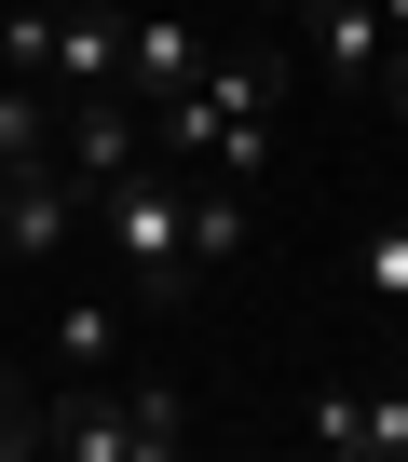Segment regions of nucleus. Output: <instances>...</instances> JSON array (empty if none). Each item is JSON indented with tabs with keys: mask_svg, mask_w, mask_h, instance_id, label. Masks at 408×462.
Returning <instances> with one entry per match:
<instances>
[{
	"mask_svg": "<svg viewBox=\"0 0 408 462\" xmlns=\"http://www.w3.org/2000/svg\"><path fill=\"white\" fill-rule=\"evenodd\" d=\"M163 150L259 190V177H273V55H204V82L163 96Z\"/></svg>",
	"mask_w": 408,
	"mask_h": 462,
	"instance_id": "nucleus-1",
	"label": "nucleus"
},
{
	"mask_svg": "<svg viewBox=\"0 0 408 462\" xmlns=\"http://www.w3.org/2000/svg\"><path fill=\"white\" fill-rule=\"evenodd\" d=\"M96 217H109L136 300H177V286H190V177H163V163L136 150L123 177H96Z\"/></svg>",
	"mask_w": 408,
	"mask_h": 462,
	"instance_id": "nucleus-3",
	"label": "nucleus"
},
{
	"mask_svg": "<svg viewBox=\"0 0 408 462\" xmlns=\"http://www.w3.org/2000/svg\"><path fill=\"white\" fill-rule=\"evenodd\" d=\"M82 204H96V177L69 150H28L14 177H0V259H55L69 231H82Z\"/></svg>",
	"mask_w": 408,
	"mask_h": 462,
	"instance_id": "nucleus-4",
	"label": "nucleus"
},
{
	"mask_svg": "<svg viewBox=\"0 0 408 462\" xmlns=\"http://www.w3.org/2000/svg\"><path fill=\"white\" fill-rule=\"evenodd\" d=\"M246 177H218V190H190V273H218V259H246Z\"/></svg>",
	"mask_w": 408,
	"mask_h": 462,
	"instance_id": "nucleus-10",
	"label": "nucleus"
},
{
	"mask_svg": "<svg viewBox=\"0 0 408 462\" xmlns=\"http://www.w3.org/2000/svg\"><path fill=\"white\" fill-rule=\"evenodd\" d=\"M42 448H55V462H163V448H190V394H177V381H136V394L69 381V394L42 408Z\"/></svg>",
	"mask_w": 408,
	"mask_h": 462,
	"instance_id": "nucleus-2",
	"label": "nucleus"
},
{
	"mask_svg": "<svg viewBox=\"0 0 408 462\" xmlns=\"http://www.w3.org/2000/svg\"><path fill=\"white\" fill-rule=\"evenodd\" d=\"M109 82H123V14H109V0H55L42 96H109Z\"/></svg>",
	"mask_w": 408,
	"mask_h": 462,
	"instance_id": "nucleus-6",
	"label": "nucleus"
},
{
	"mask_svg": "<svg viewBox=\"0 0 408 462\" xmlns=\"http://www.w3.org/2000/svg\"><path fill=\"white\" fill-rule=\"evenodd\" d=\"M190 82H204V42H190L177 14H123V96L163 109V96H190Z\"/></svg>",
	"mask_w": 408,
	"mask_h": 462,
	"instance_id": "nucleus-7",
	"label": "nucleus"
},
{
	"mask_svg": "<svg viewBox=\"0 0 408 462\" xmlns=\"http://www.w3.org/2000/svg\"><path fill=\"white\" fill-rule=\"evenodd\" d=\"M354 286H367L381 313H408V204H394V217H367V245H354Z\"/></svg>",
	"mask_w": 408,
	"mask_h": 462,
	"instance_id": "nucleus-11",
	"label": "nucleus"
},
{
	"mask_svg": "<svg viewBox=\"0 0 408 462\" xmlns=\"http://www.w3.org/2000/svg\"><path fill=\"white\" fill-rule=\"evenodd\" d=\"M381 109H408V42H394V55H381Z\"/></svg>",
	"mask_w": 408,
	"mask_h": 462,
	"instance_id": "nucleus-15",
	"label": "nucleus"
},
{
	"mask_svg": "<svg viewBox=\"0 0 408 462\" xmlns=\"http://www.w3.org/2000/svg\"><path fill=\"white\" fill-rule=\"evenodd\" d=\"M14 448H42V408H28V381H14V367H0V462H14Z\"/></svg>",
	"mask_w": 408,
	"mask_h": 462,
	"instance_id": "nucleus-14",
	"label": "nucleus"
},
{
	"mask_svg": "<svg viewBox=\"0 0 408 462\" xmlns=\"http://www.w3.org/2000/svg\"><path fill=\"white\" fill-rule=\"evenodd\" d=\"M313 55H327L340 82H381V55H394V14H381V0H313Z\"/></svg>",
	"mask_w": 408,
	"mask_h": 462,
	"instance_id": "nucleus-9",
	"label": "nucleus"
},
{
	"mask_svg": "<svg viewBox=\"0 0 408 462\" xmlns=\"http://www.w3.org/2000/svg\"><path fill=\"white\" fill-rule=\"evenodd\" d=\"M109 340H123V313H109V300H69V313H55V367H69V381H96V367H109Z\"/></svg>",
	"mask_w": 408,
	"mask_h": 462,
	"instance_id": "nucleus-12",
	"label": "nucleus"
},
{
	"mask_svg": "<svg viewBox=\"0 0 408 462\" xmlns=\"http://www.w3.org/2000/svg\"><path fill=\"white\" fill-rule=\"evenodd\" d=\"M300 435H313L327 462H408V381H394V394H313Z\"/></svg>",
	"mask_w": 408,
	"mask_h": 462,
	"instance_id": "nucleus-5",
	"label": "nucleus"
},
{
	"mask_svg": "<svg viewBox=\"0 0 408 462\" xmlns=\"http://www.w3.org/2000/svg\"><path fill=\"white\" fill-rule=\"evenodd\" d=\"M28 150H55V96H42V82H14V96H0V177H14Z\"/></svg>",
	"mask_w": 408,
	"mask_h": 462,
	"instance_id": "nucleus-13",
	"label": "nucleus"
},
{
	"mask_svg": "<svg viewBox=\"0 0 408 462\" xmlns=\"http://www.w3.org/2000/svg\"><path fill=\"white\" fill-rule=\"evenodd\" d=\"M55 109H69V163H82V177H123V163L150 150V123H136L123 82H109V96H55Z\"/></svg>",
	"mask_w": 408,
	"mask_h": 462,
	"instance_id": "nucleus-8",
	"label": "nucleus"
},
{
	"mask_svg": "<svg viewBox=\"0 0 408 462\" xmlns=\"http://www.w3.org/2000/svg\"><path fill=\"white\" fill-rule=\"evenodd\" d=\"M259 14H273V0H259Z\"/></svg>",
	"mask_w": 408,
	"mask_h": 462,
	"instance_id": "nucleus-16",
	"label": "nucleus"
}]
</instances>
